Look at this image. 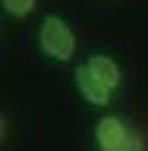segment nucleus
Returning a JSON list of instances; mask_svg holds the SVG:
<instances>
[{
  "label": "nucleus",
  "instance_id": "f257e3e1",
  "mask_svg": "<svg viewBox=\"0 0 148 151\" xmlns=\"http://www.w3.org/2000/svg\"><path fill=\"white\" fill-rule=\"evenodd\" d=\"M96 151H145V139L119 113H105L93 125Z\"/></svg>",
  "mask_w": 148,
  "mask_h": 151
},
{
  "label": "nucleus",
  "instance_id": "f03ea898",
  "mask_svg": "<svg viewBox=\"0 0 148 151\" xmlns=\"http://www.w3.org/2000/svg\"><path fill=\"white\" fill-rule=\"evenodd\" d=\"M38 50L41 55L67 64L75 58V32L61 15H41L38 20Z\"/></svg>",
  "mask_w": 148,
  "mask_h": 151
},
{
  "label": "nucleus",
  "instance_id": "7ed1b4c3",
  "mask_svg": "<svg viewBox=\"0 0 148 151\" xmlns=\"http://www.w3.org/2000/svg\"><path fill=\"white\" fill-rule=\"evenodd\" d=\"M73 84H75L78 96H81L87 105L108 108V105H111V99H113V90L105 84V81H99V78H96L84 64H78V67L73 70Z\"/></svg>",
  "mask_w": 148,
  "mask_h": 151
},
{
  "label": "nucleus",
  "instance_id": "20e7f679",
  "mask_svg": "<svg viewBox=\"0 0 148 151\" xmlns=\"http://www.w3.org/2000/svg\"><path fill=\"white\" fill-rule=\"evenodd\" d=\"M84 67H87L99 81H105L113 93L122 87V67L116 64L113 55H108V52H90V55L84 58Z\"/></svg>",
  "mask_w": 148,
  "mask_h": 151
},
{
  "label": "nucleus",
  "instance_id": "39448f33",
  "mask_svg": "<svg viewBox=\"0 0 148 151\" xmlns=\"http://www.w3.org/2000/svg\"><path fill=\"white\" fill-rule=\"evenodd\" d=\"M0 6H3V12H6L9 18L23 20V18H29V15L35 12L38 0H0Z\"/></svg>",
  "mask_w": 148,
  "mask_h": 151
}]
</instances>
